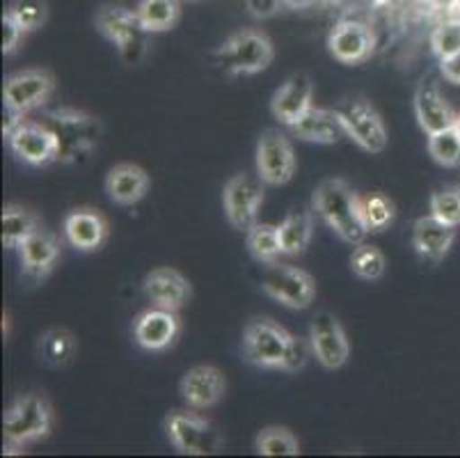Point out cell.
Instances as JSON below:
<instances>
[{
    "mask_svg": "<svg viewBox=\"0 0 460 458\" xmlns=\"http://www.w3.org/2000/svg\"><path fill=\"white\" fill-rule=\"evenodd\" d=\"M312 78H309L307 74H294L278 92H275L273 101H270V108H273V115L278 117L282 124L291 126L312 108Z\"/></svg>",
    "mask_w": 460,
    "mask_h": 458,
    "instance_id": "obj_18",
    "label": "cell"
},
{
    "mask_svg": "<svg viewBox=\"0 0 460 458\" xmlns=\"http://www.w3.org/2000/svg\"><path fill=\"white\" fill-rule=\"evenodd\" d=\"M415 115L420 120V126L429 136L440 133L445 129H451L456 124V112L440 94V90L433 83L420 85L415 94Z\"/></svg>",
    "mask_w": 460,
    "mask_h": 458,
    "instance_id": "obj_21",
    "label": "cell"
},
{
    "mask_svg": "<svg viewBox=\"0 0 460 458\" xmlns=\"http://www.w3.org/2000/svg\"><path fill=\"white\" fill-rule=\"evenodd\" d=\"M56 90V78L46 69H28L10 76L3 87V101L5 108L26 115L35 108L44 106L49 96Z\"/></svg>",
    "mask_w": 460,
    "mask_h": 458,
    "instance_id": "obj_9",
    "label": "cell"
},
{
    "mask_svg": "<svg viewBox=\"0 0 460 458\" xmlns=\"http://www.w3.org/2000/svg\"><path fill=\"white\" fill-rule=\"evenodd\" d=\"M314 237V218L309 211H294L279 225V241L284 255H300L309 247Z\"/></svg>",
    "mask_w": 460,
    "mask_h": 458,
    "instance_id": "obj_29",
    "label": "cell"
},
{
    "mask_svg": "<svg viewBox=\"0 0 460 458\" xmlns=\"http://www.w3.org/2000/svg\"><path fill=\"white\" fill-rule=\"evenodd\" d=\"M44 124L56 133L58 145H60L58 161L65 163L76 161L83 154H90L96 147V142H99V136H102V124H99V120H94L92 115H85V112L69 111V108L49 112Z\"/></svg>",
    "mask_w": 460,
    "mask_h": 458,
    "instance_id": "obj_3",
    "label": "cell"
},
{
    "mask_svg": "<svg viewBox=\"0 0 460 458\" xmlns=\"http://www.w3.org/2000/svg\"><path fill=\"white\" fill-rule=\"evenodd\" d=\"M53 427L51 406L40 394H21L3 418L7 447H23L49 436Z\"/></svg>",
    "mask_w": 460,
    "mask_h": 458,
    "instance_id": "obj_2",
    "label": "cell"
},
{
    "mask_svg": "<svg viewBox=\"0 0 460 458\" xmlns=\"http://www.w3.org/2000/svg\"><path fill=\"white\" fill-rule=\"evenodd\" d=\"M456 238V229L451 225H445L435 216H424L415 222L412 229V246L424 259L440 262L447 257L451 243Z\"/></svg>",
    "mask_w": 460,
    "mask_h": 458,
    "instance_id": "obj_24",
    "label": "cell"
},
{
    "mask_svg": "<svg viewBox=\"0 0 460 458\" xmlns=\"http://www.w3.org/2000/svg\"><path fill=\"white\" fill-rule=\"evenodd\" d=\"M227 381L225 373L211 364H198L188 369L186 376L181 378V397L186 399L192 409H211L223 399Z\"/></svg>",
    "mask_w": 460,
    "mask_h": 458,
    "instance_id": "obj_16",
    "label": "cell"
},
{
    "mask_svg": "<svg viewBox=\"0 0 460 458\" xmlns=\"http://www.w3.org/2000/svg\"><path fill=\"white\" fill-rule=\"evenodd\" d=\"M37 229H40V218L31 209H23L19 204H10V207L3 209V216H0V238H3V246L7 250L19 247Z\"/></svg>",
    "mask_w": 460,
    "mask_h": 458,
    "instance_id": "obj_27",
    "label": "cell"
},
{
    "mask_svg": "<svg viewBox=\"0 0 460 458\" xmlns=\"http://www.w3.org/2000/svg\"><path fill=\"white\" fill-rule=\"evenodd\" d=\"M165 431L172 440L174 449L188 456H204V454H213L220 445L217 434L211 428L207 419H202L195 413H186V410H174L167 415Z\"/></svg>",
    "mask_w": 460,
    "mask_h": 458,
    "instance_id": "obj_11",
    "label": "cell"
},
{
    "mask_svg": "<svg viewBox=\"0 0 460 458\" xmlns=\"http://www.w3.org/2000/svg\"><path fill=\"white\" fill-rule=\"evenodd\" d=\"M288 129L300 140L316 142V145H332V142H337L346 133L337 111H325V108L314 106Z\"/></svg>",
    "mask_w": 460,
    "mask_h": 458,
    "instance_id": "obj_23",
    "label": "cell"
},
{
    "mask_svg": "<svg viewBox=\"0 0 460 458\" xmlns=\"http://www.w3.org/2000/svg\"><path fill=\"white\" fill-rule=\"evenodd\" d=\"M440 71L447 81L454 83V85H460V53L440 60Z\"/></svg>",
    "mask_w": 460,
    "mask_h": 458,
    "instance_id": "obj_42",
    "label": "cell"
},
{
    "mask_svg": "<svg viewBox=\"0 0 460 458\" xmlns=\"http://www.w3.org/2000/svg\"><path fill=\"white\" fill-rule=\"evenodd\" d=\"M248 10L257 19H266L279 10V0H248Z\"/></svg>",
    "mask_w": 460,
    "mask_h": 458,
    "instance_id": "obj_41",
    "label": "cell"
},
{
    "mask_svg": "<svg viewBox=\"0 0 460 458\" xmlns=\"http://www.w3.org/2000/svg\"><path fill=\"white\" fill-rule=\"evenodd\" d=\"M147 35L149 32L142 28L140 32H136L133 37H128L127 41H122V44H117V53H119V58H122L124 65L133 67V65H140L142 60H145V56H147Z\"/></svg>",
    "mask_w": 460,
    "mask_h": 458,
    "instance_id": "obj_39",
    "label": "cell"
},
{
    "mask_svg": "<svg viewBox=\"0 0 460 458\" xmlns=\"http://www.w3.org/2000/svg\"><path fill=\"white\" fill-rule=\"evenodd\" d=\"M309 342H312L314 355L325 369L344 367L349 360V339L332 312H319L314 317L312 328H309Z\"/></svg>",
    "mask_w": 460,
    "mask_h": 458,
    "instance_id": "obj_12",
    "label": "cell"
},
{
    "mask_svg": "<svg viewBox=\"0 0 460 458\" xmlns=\"http://www.w3.org/2000/svg\"><path fill=\"white\" fill-rule=\"evenodd\" d=\"M385 266H387V259L376 246L359 243L350 255V271L362 280H380L385 275Z\"/></svg>",
    "mask_w": 460,
    "mask_h": 458,
    "instance_id": "obj_33",
    "label": "cell"
},
{
    "mask_svg": "<svg viewBox=\"0 0 460 458\" xmlns=\"http://www.w3.org/2000/svg\"><path fill=\"white\" fill-rule=\"evenodd\" d=\"M257 452L261 456H298V440L284 427L263 428L257 436Z\"/></svg>",
    "mask_w": 460,
    "mask_h": 458,
    "instance_id": "obj_31",
    "label": "cell"
},
{
    "mask_svg": "<svg viewBox=\"0 0 460 458\" xmlns=\"http://www.w3.org/2000/svg\"><path fill=\"white\" fill-rule=\"evenodd\" d=\"M21 35H23V28L19 25V21L12 16V12L7 10L3 14V53H12V50L19 46Z\"/></svg>",
    "mask_w": 460,
    "mask_h": 458,
    "instance_id": "obj_40",
    "label": "cell"
},
{
    "mask_svg": "<svg viewBox=\"0 0 460 458\" xmlns=\"http://www.w3.org/2000/svg\"><path fill=\"white\" fill-rule=\"evenodd\" d=\"M76 335L66 330V328H51V330H46L40 337V344H37V353H40L41 363L53 369L69 367L74 363V358H76Z\"/></svg>",
    "mask_w": 460,
    "mask_h": 458,
    "instance_id": "obj_26",
    "label": "cell"
},
{
    "mask_svg": "<svg viewBox=\"0 0 460 458\" xmlns=\"http://www.w3.org/2000/svg\"><path fill=\"white\" fill-rule=\"evenodd\" d=\"M248 241L250 252H252V257L261 264H273L278 262L279 255L282 252V241H279V227L275 225H266V222H257L248 229Z\"/></svg>",
    "mask_w": 460,
    "mask_h": 458,
    "instance_id": "obj_30",
    "label": "cell"
},
{
    "mask_svg": "<svg viewBox=\"0 0 460 458\" xmlns=\"http://www.w3.org/2000/svg\"><path fill=\"white\" fill-rule=\"evenodd\" d=\"M273 41L259 31H241L229 37L220 50V65L229 74H259L273 62Z\"/></svg>",
    "mask_w": 460,
    "mask_h": 458,
    "instance_id": "obj_4",
    "label": "cell"
},
{
    "mask_svg": "<svg viewBox=\"0 0 460 458\" xmlns=\"http://www.w3.org/2000/svg\"><path fill=\"white\" fill-rule=\"evenodd\" d=\"M65 238L81 252H94L106 243L108 222L94 209H76L65 218Z\"/></svg>",
    "mask_w": 460,
    "mask_h": 458,
    "instance_id": "obj_20",
    "label": "cell"
},
{
    "mask_svg": "<svg viewBox=\"0 0 460 458\" xmlns=\"http://www.w3.org/2000/svg\"><path fill=\"white\" fill-rule=\"evenodd\" d=\"M291 335L270 319H252L245 326L243 351L245 358L263 369H282Z\"/></svg>",
    "mask_w": 460,
    "mask_h": 458,
    "instance_id": "obj_6",
    "label": "cell"
},
{
    "mask_svg": "<svg viewBox=\"0 0 460 458\" xmlns=\"http://www.w3.org/2000/svg\"><path fill=\"white\" fill-rule=\"evenodd\" d=\"M183 3H199V0H183Z\"/></svg>",
    "mask_w": 460,
    "mask_h": 458,
    "instance_id": "obj_44",
    "label": "cell"
},
{
    "mask_svg": "<svg viewBox=\"0 0 460 458\" xmlns=\"http://www.w3.org/2000/svg\"><path fill=\"white\" fill-rule=\"evenodd\" d=\"M19 252L23 275L32 283H40L56 266L58 257H60V241H58L56 234L40 227L35 234H31L26 241L21 243Z\"/></svg>",
    "mask_w": 460,
    "mask_h": 458,
    "instance_id": "obj_14",
    "label": "cell"
},
{
    "mask_svg": "<svg viewBox=\"0 0 460 458\" xmlns=\"http://www.w3.org/2000/svg\"><path fill=\"white\" fill-rule=\"evenodd\" d=\"M263 202L261 179L252 175H236L227 182L223 191L225 216L229 225L238 232H248L250 227L257 225V213Z\"/></svg>",
    "mask_w": 460,
    "mask_h": 458,
    "instance_id": "obj_7",
    "label": "cell"
},
{
    "mask_svg": "<svg viewBox=\"0 0 460 458\" xmlns=\"http://www.w3.org/2000/svg\"><path fill=\"white\" fill-rule=\"evenodd\" d=\"M261 289L278 302L291 310L309 308L316 296V284L303 268L287 266V264H269L261 277Z\"/></svg>",
    "mask_w": 460,
    "mask_h": 458,
    "instance_id": "obj_5",
    "label": "cell"
},
{
    "mask_svg": "<svg viewBox=\"0 0 460 458\" xmlns=\"http://www.w3.org/2000/svg\"><path fill=\"white\" fill-rule=\"evenodd\" d=\"M456 131H458L460 133V112H458V115H456Z\"/></svg>",
    "mask_w": 460,
    "mask_h": 458,
    "instance_id": "obj_43",
    "label": "cell"
},
{
    "mask_svg": "<svg viewBox=\"0 0 460 458\" xmlns=\"http://www.w3.org/2000/svg\"><path fill=\"white\" fill-rule=\"evenodd\" d=\"M430 216L451 227L460 225V188L433 193L430 197Z\"/></svg>",
    "mask_w": 460,
    "mask_h": 458,
    "instance_id": "obj_36",
    "label": "cell"
},
{
    "mask_svg": "<svg viewBox=\"0 0 460 458\" xmlns=\"http://www.w3.org/2000/svg\"><path fill=\"white\" fill-rule=\"evenodd\" d=\"M312 342L303 337H294L288 339V346L287 353H284V360H282V369L284 372H300V369L307 364L309 355H312Z\"/></svg>",
    "mask_w": 460,
    "mask_h": 458,
    "instance_id": "obj_38",
    "label": "cell"
},
{
    "mask_svg": "<svg viewBox=\"0 0 460 458\" xmlns=\"http://www.w3.org/2000/svg\"><path fill=\"white\" fill-rule=\"evenodd\" d=\"M179 3L181 0H140L136 7L137 21L149 35L172 31L179 21V14H181Z\"/></svg>",
    "mask_w": 460,
    "mask_h": 458,
    "instance_id": "obj_28",
    "label": "cell"
},
{
    "mask_svg": "<svg viewBox=\"0 0 460 458\" xmlns=\"http://www.w3.org/2000/svg\"><path fill=\"white\" fill-rule=\"evenodd\" d=\"M429 154L435 163L445 167L460 166V133L456 131V126L429 136Z\"/></svg>",
    "mask_w": 460,
    "mask_h": 458,
    "instance_id": "obj_34",
    "label": "cell"
},
{
    "mask_svg": "<svg viewBox=\"0 0 460 458\" xmlns=\"http://www.w3.org/2000/svg\"><path fill=\"white\" fill-rule=\"evenodd\" d=\"M94 23L103 37L112 41V44H122L128 37L142 31L140 21H137L136 10H127L122 5H103L96 10Z\"/></svg>",
    "mask_w": 460,
    "mask_h": 458,
    "instance_id": "obj_25",
    "label": "cell"
},
{
    "mask_svg": "<svg viewBox=\"0 0 460 458\" xmlns=\"http://www.w3.org/2000/svg\"><path fill=\"white\" fill-rule=\"evenodd\" d=\"M296 172L294 147L284 133L269 129L257 142V175L263 184L282 186Z\"/></svg>",
    "mask_w": 460,
    "mask_h": 458,
    "instance_id": "obj_10",
    "label": "cell"
},
{
    "mask_svg": "<svg viewBox=\"0 0 460 458\" xmlns=\"http://www.w3.org/2000/svg\"><path fill=\"white\" fill-rule=\"evenodd\" d=\"M328 49L339 62L344 65H358V62L367 60L374 50V35L365 23H355V21H346L339 23L332 32H330Z\"/></svg>",
    "mask_w": 460,
    "mask_h": 458,
    "instance_id": "obj_19",
    "label": "cell"
},
{
    "mask_svg": "<svg viewBox=\"0 0 460 458\" xmlns=\"http://www.w3.org/2000/svg\"><path fill=\"white\" fill-rule=\"evenodd\" d=\"M314 209L325 220L330 229H334L341 241L350 246L365 243L367 229L362 209H359V195L341 179H325L314 191Z\"/></svg>",
    "mask_w": 460,
    "mask_h": 458,
    "instance_id": "obj_1",
    "label": "cell"
},
{
    "mask_svg": "<svg viewBox=\"0 0 460 458\" xmlns=\"http://www.w3.org/2000/svg\"><path fill=\"white\" fill-rule=\"evenodd\" d=\"M430 46H433V53L440 60L460 53V21H449V23L440 25L430 35Z\"/></svg>",
    "mask_w": 460,
    "mask_h": 458,
    "instance_id": "obj_37",
    "label": "cell"
},
{
    "mask_svg": "<svg viewBox=\"0 0 460 458\" xmlns=\"http://www.w3.org/2000/svg\"><path fill=\"white\" fill-rule=\"evenodd\" d=\"M7 142L16 157L31 166H46V163L58 161V151H60L56 133L46 124H35V121H21L7 136Z\"/></svg>",
    "mask_w": 460,
    "mask_h": 458,
    "instance_id": "obj_13",
    "label": "cell"
},
{
    "mask_svg": "<svg viewBox=\"0 0 460 458\" xmlns=\"http://www.w3.org/2000/svg\"><path fill=\"white\" fill-rule=\"evenodd\" d=\"M179 317L172 310L152 308L142 312L133 323V337L147 351H163L177 339L179 335Z\"/></svg>",
    "mask_w": 460,
    "mask_h": 458,
    "instance_id": "obj_17",
    "label": "cell"
},
{
    "mask_svg": "<svg viewBox=\"0 0 460 458\" xmlns=\"http://www.w3.org/2000/svg\"><path fill=\"white\" fill-rule=\"evenodd\" d=\"M359 209H362V218L369 232H380L385 227L394 220V202L390 197L380 195V193H371V195L359 197Z\"/></svg>",
    "mask_w": 460,
    "mask_h": 458,
    "instance_id": "obj_32",
    "label": "cell"
},
{
    "mask_svg": "<svg viewBox=\"0 0 460 458\" xmlns=\"http://www.w3.org/2000/svg\"><path fill=\"white\" fill-rule=\"evenodd\" d=\"M145 289V296L152 301L154 308L172 310L179 312L190 298V283L174 268H156V271L149 273L142 283Z\"/></svg>",
    "mask_w": 460,
    "mask_h": 458,
    "instance_id": "obj_15",
    "label": "cell"
},
{
    "mask_svg": "<svg viewBox=\"0 0 460 458\" xmlns=\"http://www.w3.org/2000/svg\"><path fill=\"white\" fill-rule=\"evenodd\" d=\"M346 136L369 154H380L387 147V129L383 117L378 115L371 103L367 101H350L346 106L337 108Z\"/></svg>",
    "mask_w": 460,
    "mask_h": 458,
    "instance_id": "obj_8",
    "label": "cell"
},
{
    "mask_svg": "<svg viewBox=\"0 0 460 458\" xmlns=\"http://www.w3.org/2000/svg\"><path fill=\"white\" fill-rule=\"evenodd\" d=\"M106 191L115 204L131 207L147 195L149 175L133 163H119L108 172Z\"/></svg>",
    "mask_w": 460,
    "mask_h": 458,
    "instance_id": "obj_22",
    "label": "cell"
},
{
    "mask_svg": "<svg viewBox=\"0 0 460 458\" xmlns=\"http://www.w3.org/2000/svg\"><path fill=\"white\" fill-rule=\"evenodd\" d=\"M12 16L19 21L23 32H32L46 23L49 19V5L46 0H14L10 7Z\"/></svg>",
    "mask_w": 460,
    "mask_h": 458,
    "instance_id": "obj_35",
    "label": "cell"
}]
</instances>
